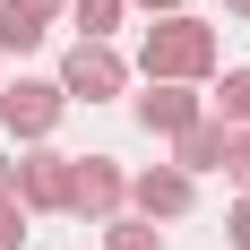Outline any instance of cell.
I'll use <instances>...</instances> for the list:
<instances>
[{
  "mask_svg": "<svg viewBox=\"0 0 250 250\" xmlns=\"http://www.w3.org/2000/svg\"><path fill=\"white\" fill-rule=\"evenodd\" d=\"M138 78H173V86H216V26L190 18V9H173V18H147V35H138V61H129Z\"/></svg>",
  "mask_w": 250,
  "mask_h": 250,
  "instance_id": "obj_1",
  "label": "cell"
},
{
  "mask_svg": "<svg viewBox=\"0 0 250 250\" xmlns=\"http://www.w3.org/2000/svg\"><path fill=\"white\" fill-rule=\"evenodd\" d=\"M61 112H69L61 78H9V86H0V121H9V138H18V147H52Z\"/></svg>",
  "mask_w": 250,
  "mask_h": 250,
  "instance_id": "obj_2",
  "label": "cell"
},
{
  "mask_svg": "<svg viewBox=\"0 0 250 250\" xmlns=\"http://www.w3.org/2000/svg\"><path fill=\"white\" fill-rule=\"evenodd\" d=\"M129 78L138 69H129L112 43H86V35H78V43L61 52V95L69 104H112V95H129Z\"/></svg>",
  "mask_w": 250,
  "mask_h": 250,
  "instance_id": "obj_3",
  "label": "cell"
},
{
  "mask_svg": "<svg viewBox=\"0 0 250 250\" xmlns=\"http://www.w3.org/2000/svg\"><path fill=\"white\" fill-rule=\"evenodd\" d=\"M69 216H78V225H112V216H129V164H121V155H78Z\"/></svg>",
  "mask_w": 250,
  "mask_h": 250,
  "instance_id": "obj_4",
  "label": "cell"
},
{
  "mask_svg": "<svg viewBox=\"0 0 250 250\" xmlns=\"http://www.w3.org/2000/svg\"><path fill=\"white\" fill-rule=\"evenodd\" d=\"M69 181H78V155H61V147L18 155V207L26 216H69Z\"/></svg>",
  "mask_w": 250,
  "mask_h": 250,
  "instance_id": "obj_5",
  "label": "cell"
},
{
  "mask_svg": "<svg viewBox=\"0 0 250 250\" xmlns=\"http://www.w3.org/2000/svg\"><path fill=\"white\" fill-rule=\"evenodd\" d=\"M129 112H138V129H147V138H181L190 121H207V86H173V78H147V86L129 95Z\"/></svg>",
  "mask_w": 250,
  "mask_h": 250,
  "instance_id": "obj_6",
  "label": "cell"
},
{
  "mask_svg": "<svg viewBox=\"0 0 250 250\" xmlns=\"http://www.w3.org/2000/svg\"><path fill=\"white\" fill-rule=\"evenodd\" d=\"M199 207V181L181 173V164H147V173H129V216H147V225H181Z\"/></svg>",
  "mask_w": 250,
  "mask_h": 250,
  "instance_id": "obj_7",
  "label": "cell"
},
{
  "mask_svg": "<svg viewBox=\"0 0 250 250\" xmlns=\"http://www.w3.org/2000/svg\"><path fill=\"white\" fill-rule=\"evenodd\" d=\"M225 138H233V129L207 112V121H190V129L173 138V164H181L190 181H199V173H225Z\"/></svg>",
  "mask_w": 250,
  "mask_h": 250,
  "instance_id": "obj_8",
  "label": "cell"
},
{
  "mask_svg": "<svg viewBox=\"0 0 250 250\" xmlns=\"http://www.w3.org/2000/svg\"><path fill=\"white\" fill-rule=\"evenodd\" d=\"M207 112L225 129H250V69H216V86H207Z\"/></svg>",
  "mask_w": 250,
  "mask_h": 250,
  "instance_id": "obj_9",
  "label": "cell"
},
{
  "mask_svg": "<svg viewBox=\"0 0 250 250\" xmlns=\"http://www.w3.org/2000/svg\"><path fill=\"white\" fill-rule=\"evenodd\" d=\"M43 35H52L43 18H26L18 0H0V61H18V52H35V43H43Z\"/></svg>",
  "mask_w": 250,
  "mask_h": 250,
  "instance_id": "obj_10",
  "label": "cell"
},
{
  "mask_svg": "<svg viewBox=\"0 0 250 250\" xmlns=\"http://www.w3.org/2000/svg\"><path fill=\"white\" fill-rule=\"evenodd\" d=\"M69 18H78V35H86V43H112V26L129 18V0H69Z\"/></svg>",
  "mask_w": 250,
  "mask_h": 250,
  "instance_id": "obj_11",
  "label": "cell"
},
{
  "mask_svg": "<svg viewBox=\"0 0 250 250\" xmlns=\"http://www.w3.org/2000/svg\"><path fill=\"white\" fill-rule=\"evenodd\" d=\"M104 250H164V233L147 225V216H112V225H95Z\"/></svg>",
  "mask_w": 250,
  "mask_h": 250,
  "instance_id": "obj_12",
  "label": "cell"
},
{
  "mask_svg": "<svg viewBox=\"0 0 250 250\" xmlns=\"http://www.w3.org/2000/svg\"><path fill=\"white\" fill-rule=\"evenodd\" d=\"M26 225H35V216H26L18 199H0V250H18V242H26Z\"/></svg>",
  "mask_w": 250,
  "mask_h": 250,
  "instance_id": "obj_13",
  "label": "cell"
},
{
  "mask_svg": "<svg viewBox=\"0 0 250 250\" xmlns=\"http://www.w3.org/2000/svg\"><path fill=\"white\" fill-rule=\"evenodd\" d=\"M225 173L250 190V129H233V138H225Z\"/></svg>",
  "mask_w": 250,
  "mask_h": 250,
  "instance_id": "obj_14",
  "label": "cell"
},
{
  "mask_svg": "<svg viewBox=\"0 0 250 250\" xmlns=\"http://www.w3.org/2000/svg\"><path fill=\"white\" fill-rule=\"evenodd\" d=\"M225 242H233V250H250V190L233 199V216H225Z\"/></svg>",
  "mask_w": 250,
  "mask_h": 250,
  "instance_id": "obj_15",
  "label": "cell"
},
{
  "mask_svg": "<svg viewBox=\"0 0 250 250\" xmlns=\"http://www.w3.org/2000/svg\"><path fill=\"white\" fill-rule=\"evenodd\" d=\"M18 9H26V18H43V26H52V18H69V0H18Z\"/></svg>",
  "mask_w": 250,
  "mask_h": 250,
  "instance_id": "obj_16",
  "label": "cell"
},
{
  "mask_svg": "<svg viewBox=\"0 0 250 250\" xmlns=\"http://www.w3.org/2000/svg\"><path fill=\"white\" fill-rule=\"evenodd\" d=\"M0 199H18V155H0Z\"/></svg>",
  "mask_w": 250,
  "mask_h": 250,
  "instance_id": "obj_17",
  "label": "cell"
},
{
  "mask_svg": "<svg viewBox=\"0 0 250 250\" xmlns=\"http://www.w3.org/2000/svg\"><path fill=\"white\" fill-rule=\"evenodd\" d=\"M129 9H147V18H173V9H181V0H129Z\"/></svg>",
  "mask_w": 250,
  "mask_h": 250,
  "instance_id": "obj_18",
  "label": "cell"
},
{
  "mask_svg": "<svg viewBox=\"0 0 250 250\" xmlns=\"http://www.w3.org/2000/svg\"><path fill=\"white\" fill-rule=\"evenodd\" d=\"M225 9H233V18H250V0H225Z\"/></svg>",
  "mask_w": 250,
  "mask_h": 250,
  "instance_id": "obj_19",
  "label": "cell"
},
{
  "mask_svg": "<svg viewBox=\"0 0 250 250\" xmlns=\"http://www.w3.org/2000/svg\"><path fill=\"white\" fill-rule=\"evenodd\" d=\"M0 86H9V78H0Z\"/></svg>",
  "mask_w": 250,
  "mask_h": 250,
  "instance_id": "obj_20",
  "label": "cell"
}]
</instances>
